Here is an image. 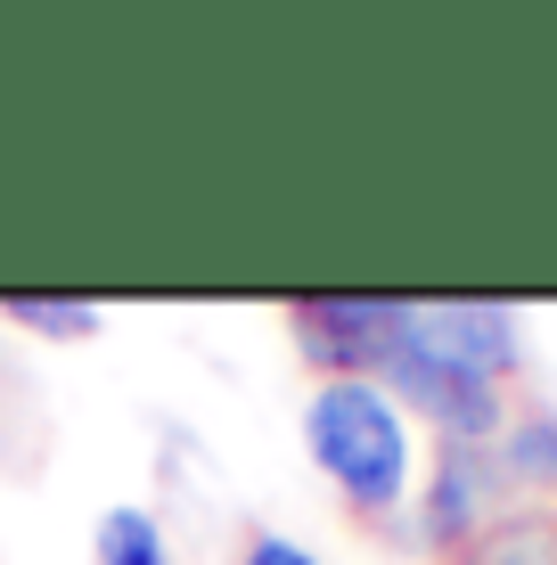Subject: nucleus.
Segmentation results:
<instances>
[{"mask_svg":"<svg viewBox=\"0 0 557 565\" xmlns=\"http://www.w3.org/2000/svg\"><path fill=\"white\" fill-rule=\"evenodd\" d=\"M418 337L435 344V353H451L459 369H475V377L501 385L516 369V311L508 303H418Z\"/></svg>","mask_w":557,"mask_h":565,"instance_id":"4","label":"nucleus"},{"mask_svg":"<svg viewBox=\"0 0 557 565\" xmlns=\"http://www.w3.org/2000/svg\"><path fill=\"white\" fill-rule=\"evenodd\" d=\"M303 443H312V467L336 483L353 509L386 516L410 500V426H401V402L369 377H320L312 402H303Z\"/></svg>","mask_w":557,"mask_h":565,"instance_id":"1","label":"nucleus"},{"mask_svg":"<svg viewBox=\"0 0 557 565\" xmlns=\"http://www.w3.org/2000/svg\"><path fill=\"white\" fill-rule=\"evenodd\" d=\"M484 516H492V459L475 443H451L435 483H427V541L435 550H459V541L484 533Z\"/></svg>","mask_w":557,"mask_h":565,"instance_id":"5","label":"nucleus"},{"mask_svg":"<svg viewBox=\"0 0 557 565\" xmlns=\"http://www.w3.org/2000/svg\"><path fill=\"white\" fill-rule=\"evenodd\" d=\"M238 565H320L312 550H296V541H287V533H255V541H246V557Z\"/></svg>","mask_w":557,"mask_h":565,"instance_id":"10","label":"nucleus"},{"mask_svg":"<svg viewBox=\"0 0 557 565\" xmlns=\"http://www.w3.org/2000/svg\"><path fill=\"white\" fill-rule=\"evenodd\" d=\"M401 337H410V303H394V296H312V303H296V344L329 377H369L377 385V369L394 361Z\"/></svg>","mask_w":557,"mask_h":565,"instance_id":"3","label":"nucleus"},{"mask_svg":"<svg viewBox=\"0 0 557 565\" xmlns=\"http://www.w3.org/2000/svg\"><path fill=\"white\" fill-rule=\"evenodd\" d=\"M90 557L99 565H172V541L148 509H107L99 533H90Z\"/></svg>","mask_w":557,"mask_h":565,"instance_id":"6","label":"nucleus"},{"mask_svg":"<svg viewBox=\"0 0 557 565\" xmlns=\"http://www.w3.org/2000/svg\"><path fill=\"white\" fill-rule=\"evenodd\" d=\"M459 565H542V524H501L484 550L459 557Z\"/></svg>","mask_w":557,"mask_h":565,"instance_id":"9","label":"nucleus"},{"mask_svg":"<svg viewBox=\"0 0 557 565\" xmlns=\"http://www.w3.org/2000/svg\"><path fill=\"white\" fill-rule=\"evenodd\" d=\"M9 320L33 337H99V303H74V296H9Z\"/></svg>","mask_w":557,"mask_h":565,"instance_id":"8","label":"nucleus"},{"mask_svg":"<svg viewBox=\"0 0 557 565\" xmlns=\"http://www.w3.org/2000/svg\"><path fill=\"white\" fill-rule=\"evenodd\" d=\"M501 467L525 483H557V411H533L501 435Z\"/></svg>","mask_w":557,"mask_h":565,"instance_id":"7","label":"nucleus"},{"mask_svg":"<svg viewBox=\"0 0 557 565\" xmlns=\"http://www.w3.org/2000/svg\"><path fill=\"white\" fill-rule=\"evenodd\" d=\"M377 385H386L394 402H410L418 418H435L443 443H492L501 435V385L459 369L451 353H435V344L418 337V303H410V337L394 344V361L377 369Z\"/></svg>","mask_w":557,"mask_h":565,"instance_id":"2","label":"nucleus"}]
</instances>
